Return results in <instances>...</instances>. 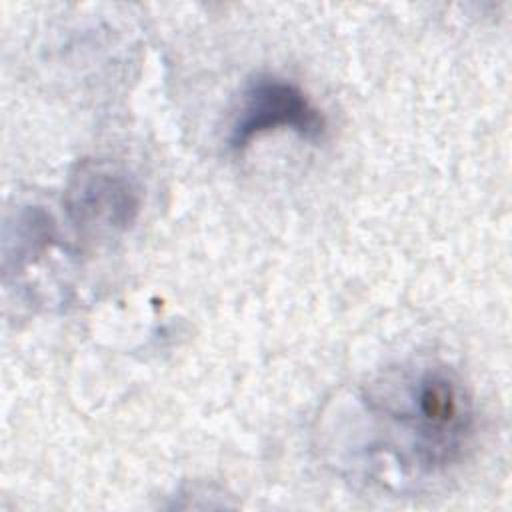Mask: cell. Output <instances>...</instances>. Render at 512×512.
<instances>
[{
	"label": "cell",
	"instance_id": "6da1fadb",
	"mask_svg": "<svg viewBox=\"0 0 512 512\" xmlns=\"http://www.w3.org/2000/svg\"><path fill=\"white\" fill-rule=\"evenodd\" d=\"M372 408L386 418L396 444L406 446L402 464L436 472L456 462L474 432L472 398L462 380L444 366L406 374Z\"/></svg>",
	"mask_w": 512,
	"mask_h": 512
},
{
	"label": "cell",
	"instance_id": "7a4b0ae2",
	"mask_svg": "<svg viewBox=\"0 0 512 512\" xmlns=\"http://www.w3.org/2000/svg\"><path fill=\"white\" fill-rule=\"evenodd\" d=\"M272 130H292L306 140H318L326 120L298 84L274 74H258L240 94L228 144L242 150Z\"/></svg>",
	"mask_w": 512,
	"mask_h": 512
},
{
	"label": "cell",
	"instance_id": "3957f363",
	"mask_svg": "<svg viewBox=\"0 0 512 512\" xmlns=\"http://www.w3.org/2000/svg\"><path fill=\"white\" fill-rule=\"evenodd\" d=\"M138 208L140 198L132 182L98 166L82 168L68 190V210L84 226L124 230Z\"/></svg>",
	"mask_w": 512,
	"mask_h": 512
}]
</instances>
